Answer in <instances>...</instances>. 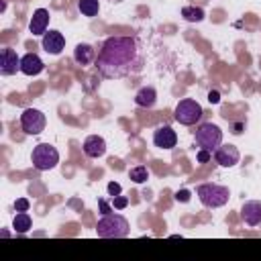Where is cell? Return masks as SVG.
<instances>
[{
    "label": "cell",
    "mask_w": 261,
    "mask_h": 261,
    "mask_svg": "<svg viewBox=\"0 0 261 261\" xmlns=\"http://www.w3.org/2000/svg\"><path fill=\"white\" fill-rule=\"evenodd\" d=\"M94 65L98 73L106 80H120V77L141 71L143 55H141L139 41L128 35L108 37L100 45Z\"/></svg>",
    "instance_id": "cell-1"
},
{
    "label": "cell",
    "mask_w": 261,
    "mask_h": 261,
    "mask_svg": "<svg viewBox=\"0 0 261 261\" xmlns=\"http://www.w3.org/2000/svg\"><path fill=\"white\" fill-rule=\"evenodd\" d=\"M128 220L122 214H104L96 224V234L100 239H122L128 234Z\"/></svg>",
    "instance_id": "cell-2"
},
{
    "label": "cell",
    "mask_w": 261,
    "mask_h": 261,
    "mask_svg": "<svg viewBox=\"0 0 261 261\" xmlns=\"http://www.w3.org/2000/svg\"><path fill=\"white\" fill-rule=\"evenodd\" d=\"M194 139H196V145L200 149H206V151L214 153L222 145V130L214 122H202V124L196 126Z\"/></svg>",
    "instance_id": "cell-3"
},
{
    "label": "cell",
    "mask_w": 261,
    "mask_h": 261,
    "mask_svg": "<svg viewBox=\"0 0 261 261\" xmlns=\"http://www.w3.org/2000/svg\"><path fill=\"white\" fill-rule=\"evenodd\" d=\"M196 194L200 198V202L206 206V208H220L228 202L230 198V192L226 186H220V184H202L196 188Z\"/></svg>",
    "instance_id": "cell-4"
},
{
    "label": "cell",
    "mask_w": 261,
    "mask_h": 261,
    "mask_svg": "<svg viewBox=\"0 0 261 261\" xmlns=\"http://www.w3.org/2000/svg\"><path fill=\"white\" fill-rule=\"evenodd\" d=\"M31 161H33L35 169L49 171V169H53L59 163V151L53 145H49V143H39V145L33 147Z\"/></svg>",
    "instance_id": "cell-5"
},
{
    "label": "cell",
    "mask_w": 261,
    "mask_h": 261,
    "mask_svg": "<svg viewBox=\"0 0 261 261\" xmlns=\"http://www.w3.org/2000/svg\"><path fill=\"white\" fill-rule=\"evenodd\" d=\"M202 114H204V110H202V106L194 98L179 100L177 106H175V110H173V118L179 124H184V126H192V124L200 122L202 120Z\"/></svg>",
    "instance_id": "cell-6"
},
{
    "label": "cell",
    "mask_w": 261,
    "mask_h": 261,
    "mask_svg": "<svg viewBox=\"0 0 261 261\" xmlns=\"http://www.w3.org/2000/svg\"><path fill=\"white\" fill-rule=\"evenodd\" d=\"M45 126H47V118H45V114L39 108L22 110V114H20V128H22L24 135L37 137V135H41L45 130Z\"/></svg>",
    "instance_id": "cell-7"
},
{
    "label": "cell",
    "mask_w": 261,
    "mask_h": 261,
    "mask_svg": "<svg viewBox=\"0 0 261 261\" xmlns=\"http://www.w3.org/2000/svg\"><path fill=\"white\" fill-rule=\"evenodd\" d=\"M16 71H20V57L16 55L14 49L4 47L0 51V73L2 75H12Z\"/></svg>",
    "instance_id": "cell-8"
},
{
    "label": "cell",
    "mask_w": 261,
    "mask_h": 261,
    "mask_svg": "<svg viewBox=\"0 0 261 261\" xmlns=\"http://www.w3.org/2000/svg\"><path fill=\"white\" fill-rule=\"evenodd\" d=\"M241 159V153L234 145H220L216 151H214V161L222 167H234Z\"/></svg>",
    "instance_id": "cell-9"
},
{
    "label": "cell",
    "mask_w": 261,
    "mask_h": 261,
    "mask_svg": "<svg viewBox=\"0 0 261 261\" xmlns=\"http://www.w3.org/2000/svg\"><path fill=\"white\" fill-rule=\"evenodd\" d=\"M153 145L159 149H173L177 145V135L171 126L163 124L153 133Z\"/></svg>",
    "instance_id": "cell-10"
},
{
    "label": "cell",
    "mask_w": 261,
    "mask_h": 261,
    "mask_svg": "<svg viewBox=\"0 0 261 261\" xmlns=\"http://www.w3.org/2000/svg\"><path fill=\"white\" fill-rule=\"evenodd\" d=\"M241 218L247 226H259L261 224V202L259 200H249L241 208Z\"/></svg>",
    "instance_id": "cell-11"
},
{
    "label": "cell",
    "mask_w": 261,
    "mask_h": 261,
    "mask_svg": "<svg viewBox=\"0 0 261 261\" xmlns=\"http://www.w3.org/2000/svg\"><path fill=\"white\" fill-rule=\"evenodd\" d=\"M41 45L49 55H59L63 51V47H65V37L59 31H49V33L43 35Z\"/></svg>",
    "instance_id": "cell-12"
},
{
    "label": "cell",
    "mask_w": 261,
    "mask_h": 261,
    "mask_svg": "<svg viewBox=\"0 0 261 261\" xmlns=\"http://www.w3.org/2000/svg\"><path fill=\"white\" fill-rule=\"evenodd\" d=\"M82 147H84V153H86L90 159H98V157H102V155L106 153V141H104V137H100V135H90V137H86Z\"/></svg>",
    "instance_id": "cell-13"
},
{
    "label": "cell",
    "mask_w": 261,
    "mask_h": 261,
    "mask_svg": "<svg viewBox=\"0 0 261 261\" xmlns=\"http://www.w3.org/2000/svg\"><path fill=\"white\" fill-rule=\"evenodd\" d=\"M49 10L47 8H37L35 12H33V18H31V22H29V31L35 35V37H39V35H45L47 33V27H49Z\"/></svg>",
    "instance_id": "cell-14"
},
{
    "label": "cell",
    "mask_w": 261,
    "mask_h": 261,
    "mask_svg": "<svg viewBox=\"0 0 261 261\" xmlns=\"http://www.w3.org/2000/svg\"><path fill=\"white\" fill-rule=\"evenodd\" d=\"M43 69H45V63L37 53H27L20 57V71L24 75H39Z\"/></svg>",
    "instance_id": "cell-15"
},
{
    "label": "cell",
    "mask_w": 261,
    "mask_h": 261,
    "mask_svg": "<svg viewBox=\"0 0 261 261\" xmlns=\"http://www.w3.org/2000/svg\"><path fill=\"white\" fill-rule=\"evenodd\" d=\"M96 49L92 47V45H88V43H77L75 45V49H73V59H75V63L77 65H90V63H94L96 61Z\"/></svg>",
    "instance_id": "cell-16"
},
{
    "label": "cell",
    "mask_w": 261,
    "mask_h": 261,
    "mask_svg": "<svg viewBox=\"0 0 261 261\" xmlns=\"http://www.w3.org/2000/svg\"><path fill=\"white\" fill-rule=\"evenodd\" d=\"M155 102H157V90L151 86H145L135 94V104L141 108H153Z\"/></svg>",
    "instance_id": "cell-17"
},
{
    "label": "cell",
    "mask_w": 261,
    "mask_h": 261,
    "mask_svg": "<svg viewBox=\"0 0 261 261\" xmlns=\"http://www.w3.org/2000/svg\"><path fill=\"white\" fill-rule=\"evenodd\" d=\"M31 226H33V220H31L29 212H16V216H14V220H12V228H14L16 232L24 234V232L31 230Z\"/></svg>",
    "instance_id": "cell-18"
},
{
    "label": "cell",
    "mask_w": 261,
    "mask_h": 261,
    "mask_svg": "<svg viewBox=\"0 0 261 261\" xmlns=\"http://www.w3.org/2000/svg\"><path fill=\"white\" fill-rule=\"evenodd\" d=\"M181 16L186 20H190V22H200V20H204V8H200V6H184L181 8Z\"/></svg>",
    "instance_id": "cell-19"
},
{
    "label": "cell",
    "mask_w": 261,
    "mask_h": 261,
    "mask_svg": "<svg viewBox=\"0 0 261 261\" xmlns=\"http://www.w3.org/2000/svg\"><path fill=\"white\" fill-rule=\"evenodd\" d=\"M77 8H80V12L84 16H96L98 10H100V2L98 0H80Z\"/></svg>",
    "instance_id": "cell-20"
},
{
    "label": "cell",
    "mask_w": 261,
    "mask_h": 261,
    "mask_svg": "<svg viewBox=\"0 0 261 261\" xmlns=\"http://www.w3.org/2000/svg\"><path fill=\"white\" fill-rule=\"evenodd\" d=\"M128 179L135 184H145L149 179V169L145 165H137V167L128 169Z\"/></svg>",
    "instance_id": "cell-21"
},
{
    "label": "cell",
    "mask_w": 261,
    "mask_h": 261,
    "mask_svg": "<svg viewBox=\"0 0 261 261\" xmlns=\"http://www.w3.org/2000/svg\"><path fill=\"white\" fill-rule=\"evenodd\" d=\"M112 206H114L116 210H122V208H126V206H128V198L118 194V196H114V198H112Z\"/></svg>",
    "instance_id": "cell-22"
},
{
    "label": "cell",
    "mask_w": 261,
    "mask_h": 261,
    "mask_svg": "<svg viewBox=\"0 0 261 261\" xmlns=\"http://www.w3.org/2000/svg\"><path fill=\"white\" fill-rule=\"evenodd\" d=\"M29 206H31V202H29L27 198H18V200L14 202V210H16V212H27Z\"/></svg>",
    "instance_id": "cell-23"
},
{
    "label": "cell",
    "mask_w": 261,
    "mask_h": 261,
    "mask_svg": "<svg viewBox=\"0 0 261 261\" xmlns=\"http://www.w3.org/2000/svg\"><path fill=\"white\" fill-rule=\"evenodd\" d=\"M196 159H198L200 163H206V161H210V159H212V153H210V151H206V149H198Z\"/></svg>",
    "instance_id": "cell-24"
},
{
    "label": "cell",
    "mask_w": 261,
    "mask_h": 261,
    "mask_svg": "<svg viewBox=\"0 0 261 261\" xmlns=\"http://www.w3.org/2000/svg\"><path fill=\"white\" fill-rule=\"evenodd\" d=\"M106 190H108V196H118L120 192H122V188H120V184H116V181H110L108 186H106Z\"/></svg>",
    "instance_id": "cell-25"
},
{
    "label": "cell",
    "mask_w": 261,
    "mask_h": 261,
    "mask_svg": "<svg viewBox=\"0 0 261 261\" xmlns=\"http://www.w3.org/2000/svg\"><path fill=\"white\" fill-rule=\"evenodd\" d=\"M98 206H100V212H102V214H110V212H112L110 206H108V202H106L104 198H98Z\"/></svg>",
    "instance_id": "cell-26"
},
{
    "label": "cell",
    "mask_w": 261,
    "mask_h": 261,
    "mask_svg": "<svg viewBox=\"0 0 261 261\" xmlns=\"http://www.w3.org/2000/svg\"><path fill=\"white\" fill-rule=\"evenodd\" d=\"M208 102H210V104H218V102H220V94H218L216 90H210V92H208Z\"/></svg>",
    "instance_id": "cell-27"
},
{
    "label": "cell",
    "mask_w": 261,
    "mask_h": 261,
    "mask_svg": "<svg viewBox=\"0 0 261 261\" xmlns=\"http://www.w3.org/2000/svg\"><path fill=\"white\" fill-rule=\"evenodd\" d=\"M175 200H177V202H188V200H190V192H188V190H179V192L175 194Z\"/></svg>",
    "instance_id": "cell-28"
},
{
    "label": "cell",
    "mask_w": 261,
    "mask_h": 261,
    "mask_svg": "<svg viewBox=\"0 0 261 261\" xmlns=\"http://www.w3.org/2000/svg\"><path fill=\"white\" fill-rule=\"evenodd\" d=\"M110 2H112V4H118V2H122V0H110Z\"/></svg>",
    "instance_id": "cell-29"
}]
</instances>
